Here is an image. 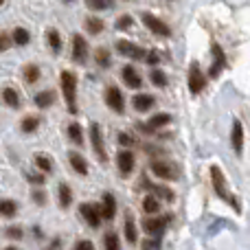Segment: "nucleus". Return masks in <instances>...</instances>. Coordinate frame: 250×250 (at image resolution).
Masks as SVG:
<instances>
[{
	"instance_id": "1",
	"label": "nucleus",
	"mask_w": 250,
	"mask_h": 250,
	"mask_svg": "<svg viewBox=\"0 0 250 250\" xmlns=\"http://www.w3.org/2000/svg\"><path fill=\"white\" fill-rule=\"evenodd\" d=\"M211 182H213V189H215V193H217V198L220 200H224L226 204H229L233 211H237V213H242V202H239V198L230 191V187H229V180H226V176H224V171H222L217 165H211Z\"/></svg>"
},
{
	"instance_id": "2",
	"label": "nucleus",
	"mask_w": 250,
	"mask_h": 250,
	"mask_svg": "<svg viewBox=\"0 0 250 250\" xmlns=\"http://www.w3.org/2000/svg\"><path fill=\"white\" fill-rule=\"evenodd\" d=\"M60 86H62V95H64L66 108L70 114H77V77L73 70H62L60 73Z\"/></svg>"
},
{
	"instance_id": "3",
	"label": "nucleus",
	"mask_w": 250,
	"mask_h": 250,
	"mask_svg": "<svg viewBox=\"0 0 250 250\" xmlns=\"http://www.w3.org/2000/svg\"><path fill=\"white\" fill-rule=\"evenodd\" d=\"M187 83H189V92H191V95H200V92L207 88V75L202 73L200 62L193 60L189 64V79H187Z\"/></svg>"
},
{
	"instance_id": "4",
	"label": "nucleus",
	"mask_w": 250,
	"mask_h": 250,
	"mask_svg": "<svg viewBox=\"0 0 250 250\" xmlns=\"http://www.w3.org/2000/svg\"><path fill=\"white\" fill-rule=\"evenodd\" d=\"M90 145L95 156L99 158V163H108V149H105V141H104V132H101L99 123H90Z\"/></svg>"
},
{
	"instance_id": "5",
	"label": "nucleus",
	"mask_w": 250,
	"mask_h": 250,
	"mask_svg": "<svg viewBox=\"0 0 250 250\" xmlns=\"http://www.w3.org/2000/svg\"><path fill=\"white\" fill-rule=\"evenodd\" d=\"M141 20H143V24H145L154 35H158V38H171V26H169L167 22L160 20L158 16H154V13L145 11V13L141 16Z\"/></svg>"
},
{
	"instance_id": "6",
	"label": "nucleus",
	"mask_w": 250,
	"mask_h": 250,
	"mask_svg": "<svg viewBox=\"0 0 250 250\" xmlns=\"http://www.w3.org/2000/svg\"><path fill=\"white\" fill-rule=\"evenodd\" d=\"M171 217H154V215H147L145 220L141 222L143 230L147 233V237H163L165 230H167V224Z\"/></svg>"
},
{
	"instance_id": "7",
	"label": "nucleus",
	"mask_w": 250,
	"mask_h": 250,
	"mask_svg": "<svg viewBox=\"0 0 250 250\" xmlns=\"http://www.w3.org/2000/svg\"><path fill=\"white\" fill-rule=\"evenodd\" d=\"M149 169H151V173H154L156 178H160V180H165V182H171V180H178V167L173 163H167V160H154V163L149 165Z\"/></svg>"
},
{
	"instance_id": "8",
	"label": "nucleus",
	"mask_w": 250,
	"mask_h": 250,
	"mask_svg": "<svg viewBox=\"0 0 250 250\" xmlns=\"http://www.w3.org/2000/svg\"><path fill=\"white\" fill-rule=\"evenodd\" d=\"M79 215L86 220V224L90 226V229H99V226L104 224V217H101L99 204H92V202L79 204Z\"/></svg>"
},
{
	"instance_id": "9",
	"label": "nucleus",
	"mask_w": 250,
	"mask_h": 250,
	"mask_svg": "<svg viewBox=\"0 0 250 250\" xmlns=\"http://www.w3.org/2000/svg\"><path fill=\"white\" fill-rule=\"evenodd\" d=\"M104 101H105V105H108L112 112H117V114L125 112V97H123V92L119 90L117 86H108V88H105Z\"/></svg>"
},
{
	"instance_id": "10",
	"label": "nucleus",
	"mask_w": 250,
	"mask_h": 250,
	"mask_svg": "<svg viewBox=\"0 0 250 250\" xmlns=\"http://www.w3.org/2000/svg\"><path fill=\"white\" fill-rule=\"evenodd\" d=\"M88 55H90V48H88L86 38H82L79 33L73 35V51H70V57H73L75 64L83 66L88 62Z\"/></svg>"
},
{
	"instance_id": "11",
	"label": "nucleus",
	"mask_w": 250,
	"mask_h": 250,
	"mask_svg": "<svg viewBox=\"0 0 250 250\" xmlns=\"http://www.w3.org/2000/svg\"><path fill=\"white\" fill-rule=\"evenodd\" d=\"M117 53L123 57H127V60H136V62H143L145 60V48L136 46V44H132L129 40H119L117 42Z\"/></svg>"
},
{
	"instance_id": "12",
	"label": "nucleus",
	"mask_w": 250,
	"mask_h": 250,
	"mask_svg": "<svg viewBox=\"0 0 250 250\" xmlns=\"http://www.w3.org/2000/svg\"><path fill=\"white\" fill-rule=\"evenodd\" d=\"M211 55H213V64H211V68H208V77L217 79L222 75V70L226 68V55L220 44H211Z\"/></svg>"
},
{
	"instance_id": "13",
	"label": "nucleus",
	"mask_w": 250,
	"mask_h": 250,
	"mask_svg": "<svg viewBox=\"0 0 250 250\" xmlns=\"http://www.w3.org/2000/svg\"><path fill=\"white\" fill-rule=\"evenodd\" d=\"M117 167L121 171V176H129L136 167V158H134V151L132 149H121L117 154Z\"/></svg>"
},
{
	"instance_id": "14",
	"label": "nucleus",
	"mask_w": 250,
	"mask_h": 250,
	"mask_svg": "<svg viewBox=\"0 0 250 250\" xmlns=\"http://www.w3.org/2000/svg\"><path fill=\"white\" fill-rule=\"evenodd\" d=\"M169 123H171V114L160 112V114H154L145 125H138V127H141L145 134H154V132H158L160 127H167Z\"/></svg>"
},
{
	"instance_id": "15",
	"label": "nucleus",
	"mask_w": 250,
	"mask_h": 250,
	"mask_svg": "<svg viewBox=\"0 0 250 250\" xmlns=\"http://www.w3.org/2000/svg\"><path fill=\"white\" fill-rule=\"evenodd\" d=\"M230 145H233V151L237 156L244 154V125L239 119L233 121V129H230Z\"/></svg>"
},
{
	"instance_id": "16",
	"label": "nucleus",
	"mask_w": 250,
	"mask_h": 250,
	"mask_svg": "<svg viewBox=\"0 0 250 250\" xmlns=\"http://www.w3.org/2000/svg\"><path fill=\"white\" fill-rule=\"evenodd\" d=\"M121 77H123V83L127 88H141L143 86V77H141V73H138L136 68H134L132 64H125L123 66V70H121Z\"/></svg>"
},
{
	"instance_id": "17",
	"label": "nucleus",
	"mask_w": 250,
	"mask_h": 250,
	"mask_svg": "<svg viewBox=\"0 0 250 250\" xmlns=\"http://www.w3.org/2000/svg\"><path fill=\"white\" fill-rule=\"evenodd\" d=\"M99 208H101V217H104V222H112L114 215H117V200H114V195L104 193Z\"/></svg>"
},
{
	"instance_id": "18",
	"label": "nucleus",
	"mask_w": 250,
	"mask_h": 250,
	"mask_svg": "<svg viewBox=\"0 0 250 250\" xmlns=\"http://www.w3.org/2000/svg\"><path fill=\"white\" fill-rule=\"evenodd\" d=\"M141 185H145V189L149 191L151 195H156L158 200H165V202H173V191L171 189H167V187H163V185H151V182H147L145 178L141 180Z\"/></svg>"
},
{
	"instance_id": "19",
	"label": "nucleus",
	"mask_w": 250,
	"mask_h": 250,
	"mask_svg": "<svg viewBox=\"0 0 250 250\" xmlns=\"http://www.w3.org/2000/svg\"><path fill=\"white\" fill-rule=\"evenodd\" d=\"M57 202H60V208H70V204H73V189H70L68 182H60V187H57Z\"/></svg>"
},
{
	"instance_id": "20",
	"label": "nucleus",
	"mask_w": 250,
	"mask_h": 250,
	"mask_svg": "<svg viewBox=\"0 0 250 250\" xmlns=\"http://www.w3.org/2000/svg\"><path fill=\"white\" fill-rule=\"evenodd\" d=\"M154 104H156V99L151 95H145V92H141V95H136L132 99V108L136 112H149L154 108Z\"/></svg>"
},
{
	"instance_id": "21",
	"label": "nucleus",
	"mask_w": 250,
	"mask_h": 250,
	"mask_svg": "<svg viewBox=\"0 0 250 250\" xmlns=\"http://www.w3.org/2000/svg\"><path fill=\"white\" fill-rule=\"evenodd\" d=\"M57 101V95H55V90H42V92H38V95L33 97V104L38 105L40 110H46V108H51L53 104Z\"/></svg>"
},
{
	"instance_id": "22",
	"label": "nucleus",
	"mask_w": 250,
	"mask_h": 250,
	"mask_svg": "<svg viewBox=\"0 0 250 250\" xmlns=\"http://www.w3.org/2000/svg\"><path fill=\"white\" fill-rule=\"evenodd\" d=\"M68 160H70V167H73L79 176H88V163L79 151H68Z\"/></svg>"
},
{
	"instance_id": "23",
	"label": "nucleus",
	"mask_w": 250,
	"mask_h": 250,
	"mask_svg": "<svg viewBox=\"0 0 250 250\" xmlns=\"http://www.w3.org/2000/svg\"><path fill=\"white\" fill-rule=\"evenodd\" d=\"M33 163H35V167H38V171H42L44 176L53 173V169H55L53 158H51V156H46V154H35L33 156Z\"/></svg>"
},
{
	"instance_id": "24",
	"label": "nucleus",
	"mask_w": 250,
	"mask_h": 250,
	"mask_svg": "<svg viewBox=\"0 0 250 250\" xmlns=\"http://www.w3.org/2000/svg\"><path fill=\"white\" fill-rule=\"evenodd\" d=\"M125 239H127L129 244H136L138 242V233H136V222H134L132 213H125Z\"/></svg>"
},
{
	"instance_id": "25",
	"label": "nucleus",
	"mask_w": 250,
	"mask_h": 250,
	"mask_svg": "<svg viewBox=\"0 0 250 250\" xmlns=\"http://www.w3.org/2000/svg\"><path fill=\"white\" fill-rule=\"evenodd\" d=\"M0 215H2L4 220L16 217L18 215V202H16V200H9V198L0 200Z\"/></svg>"
},
{
	"instance_id": "26",
	"label": "nucleus",
	"mask_w": 250,
	"mask_h": 250,
	"mask_svg": "<svg viewBox=\"0 0 250 250\" xmlns=\"http://www.w3.org/2000/svg\"><path fill=\"white\" fill-rule=\"evenodd\" d=\"M2 104L9 105V108H13V110L20 108V95H18L16 88H9V86L2 88Z\"/></svg>"
},
{
	"instance_id": "27",
	"label": "nucleus",
	"mask_w": 250,
	"mask_h": 250,
	"mask_svg": "<svg viewBox=\"0 0 250 250\" xmlns=\"http://www.w3.org/2000/svg\"><path fill=\"white\" fill-rule=\"evenodd\" d=\"M40 123H42V119L40 117H35V114H26V117L20 121V129L24 134H33V132H38Z\"/></svg>"
},
{
	"instance_id": "28",
	"label": "nucleus",
	"mask_w": 250,
	"mask_h": 250,
	"mask_svg": "<svg viewBox=\"0 0 250 250\" xmlns=\"http://www.w3.org/2000/svg\"><path fill=\"white\" fill-rule=\"evenodd\" d=\"M143 211H145L147 215H156V213L160 211V200L156 198V195L147 193L145 198H143Z\"/></svg>"
},
{
	"instance_id": "29",
	"label": "nucleus",
	"mask_w": 250,
	"mask_h": 250,
	"mask_svg": "<svg viewBox=\"0 0 250 250\" xmlns=\"http://www.w3.org/2000/svg\"><path fill=\"white\" fill-rule=\"evenodd\" d=\"M66 132H68L70 143H75V145H79V147L83 145V129H82V125H79L77 121H73V123H70Z\"/></svg>"
},
{
	"instance_id": "30",
	"label": "nucleus",
	"mask_w": 250,
	"mask_h": 250,
	"mask_svg": "<svg viewBox=\"0 0 250 250\" xmlns=\"http://www.w3.org/2000/svg\"><path fill=\"white\" fill-rule=\"evenodd\" d=\"M29 40H31V33L26 29H22V26H16V29H13L11 42L16 44V46H26V44H29Z\"/></svg>"
},
{
	"instance_id": "31",
	"label": "nucleus",
	"mask_w": 250,
	"mask_h": 250,
	"mask_svg": "<svg viewBox=\"0 0 250 250\" xmlns=\"http://www.w3.org/2000/svg\"><path fill=\"white\" fill-rule=\"evenodd\" d=\"M40 77H42V70H40V66L38 64H26V68H24V83H38L40 82Z\"/></svg>"
},
{
	"instance_id": "32",
	"label": "nucleus",
	"mask_w": 250,
	"mask_h": 250,
	"mask_svg": "<svg viewBox=\"0 0 250 250\" xmlns=\"http://www.w3.org/2000/svg\"><path fill=\"white\" fill-rule=\"evenodd\" d=\"M95 62H97V66L99 68H110L112 66V57H110V51L108 48H97L95 51Z\"/></svg>"
},
{
	"instance_id": "33",
	"label": "nucleus",
	"mask_w": 250,
	"mask_h": 250,
	"mask_svg": "<svg viewBox=\"0 0 250 250\" xmlns=\"http://www.w3.org/2000/svg\"><path fill=\"white\" fill-rule=\"evenodd\" d=\"M46 40H48V46H51V51L57 55V53L62 51V35H60V31H57V29H48L46 31Z\"/></svg>"
},
{
	"instance_id": "34",
	"label": "nucleus",
	"mask_w": 250,
	"mask_h": 250,
	"mask_svg": "<svg viewBox=\"0 0 250 250\" xmlns=\"http://www.w3.org/2000/svg\"><path fill=\"white\" fill-rule=\"evenodd\" d=\"M86 31L90 35H99L101 31H104V20L101 18H95V16H90V18H86Z\"/></svg>"
},
{
	"instance_id": "35",
	"label": "nucleus",
	"mask_w": 250,
	"mask_h": 250,
	"mask_svg": "<svg viewBox=\"0 0 250 250\" xmlns=\"http://www.w3.org/2000/svg\"><path fill=\"white\" fill-rule=\"evenodd\" d=\"M86 7L90 11H108L114 7V0H86Z\"/></svg>"
},
{
	"instance_id": "36",
	"label": "nucleus",
	"mask_w": 250,
	"mask_h": 250,
	"mask_svg": "<svg viewBox=\"0 0 250 250\" xmlns=\"http://www.w3.org/2000/svg\"><path fill=\"white\" fill-rule=\"evenodd\" d=\"M104 248L105 250H121V242H119V235L114 230H108L104 235Z\"/></svg>"
},
{
	"instance_id": "37",
	"label": "nucleus",
	"mask_w": 250,
	"mask_h": 250,
	"mask_svg": "<svg viewBox=\"0 0 250 250\" xmlns=\"http://www.w3.org/2000/svg\"><path fill=\"white\" fill-rule=\"evenodd\" d=\"M149 82L154 83V86H158V88H165V86H167V75H165L163 70L154 68V70L149 73Z\"/></svg>"
},
{
	"instance_id": "38",
	"label": "nucleus",
	"mask_w": 250,
	"mask_h": 250,
	"mask_svg": "<svg viewBox=\"0 0 250 250\" xmlns=\"http://www.w3.org/2000/svg\"><path fill=\"white\" fill-rule=\"evenodd\" d=\"M160 248H163V237H147L141 244V250H160Z\"/></svg>"
},
{
	"instance_id": "39",
	"label": "nucleus",
	"mask_w": 250,
	"mask_h": 250,
	"mask_svg": "<svg viewBox=\"0 0 250 250\" xmlns=\"http://www.w3.org/2000/svg\"><path fill=\"white\" fill-rule=\"evenodd\" d=\"M145 64H149V66H156V64H160L163 62V53L160 51H156V48H151V51H147L145 53Z\"/></svg>"
},
{
	"instance_id": "40",
	"label": "nucleus",
	"mask_w": 250,
	"mask_h": 250,
	"mask_svg": "<svg viewBox=\"0 0 250 250\" xmlns=\"http://www.w3.org/2000/svg\"><path fill=\"white\" fill-rule=\"evenodd\" d=\"M31 200H33L38 207H44V204H46V200H48V195H46V191H44V189H33V191H31Z\"/></svg>"
},
{
	"instance_id": "41",
	"label": "nucleus",
	"mask_w": 250,
	"mask_h": 250,
	"mask_svg": "<svg viewBox=\"0 0 250 250\" xmlns=\"http://www.w3.org/2000/svg\"><path fill=\"white\" fill-rule=\"evenodd\" d=\"M132 24H134V18L129 16V13H125V16L119 18V20H117V24H114V26H117L119 31H127Z\"/></svg>"
},
{
	"instance_id": "42",
	"label": "nucleus",
	"mask_w": 250,
	"mask_h": 250,
	"mask_svg": "<svg viewBox=\"0 0 250 250\" xmlns=\"http://www.w3.org/2000/svg\"><path fill=\"white\" fill-rule=\"evenodd\" d=\"M4 235H7L9 239H13V242H18V239H22V235H24V230H22L20 226H9V229L4 230Z\"/></svg>"
},
{
	"instance_id": "43",
	"label": "nucleus",
	"mask_w": 250,
	"mask_h": 250,
	"mask_svg": "<svg viewBox=\"0 0 250 250\" xmlns=\"http://www.w3.org/2000/svg\"><path fill=\"white\" fill-rule=\"evenodd\" d=\"M44 173L42 171H38V173H26V180L31 182V185H35V187H40V185H44Z\"/></svg>"
},
{
	"instance_id": "44",
	"label": "nucleus",
	"mask_w": 250,
	"mask_h": 250,
	"mask_svg": "<svg viewBox=\"0 0 250 250\" xmlns=\"http://www.w3.org/2000/svg\"><path fill=\"white\" fill-rule=\"evenodd\" d=\"M119 143H121L123 147H132L134 143H136V138H134V136H129L127 132H121V134H119Z\"/></svg>"
},
{
	"instance_id": "45",
	"label": "nucleus",
	"mask_w": 250,
	"mask_h": 250,
	"mask_svg": "<svg viewBox=\"0 0 250 250\" xmlns=\"http://www.w3.org/2000/svg\"><path fill=\"white\" fill-rule=\"evenodd\" d=\"M9 46H11V38H9V33L0 31V53H4Z\"/></svg>"
},
{
	"instance_id": "46",
	"label": "nucleus",
	"mask_w": 250,
	"mask_h": 250,
	"mask_svg": "<svg viewBox=\"0 0 250 250\" xmlns=\"http://www.w3.org/2000/svg\"><path fill=\"white\" fill-rule=\"evenodd\" d=\"M75 250H95V244H92L90 239H77Z\"/></svg>"
},
{
	"instance_id": "47",
	"label": "nucleus",
	"mask_w": 250,
	"mask_h": 250,
	"mask_svg": "<svg viewBox=\"0 0 250 250\" xmlns=\"http://www.w3.org/2000/svg\"><path fill=\"white\" fill-rule=\"evenodd\" d=\"M60 246H62V239H60V237H55V239H51V244H48V246L44 248V250H57Z\"/></svg>"
},
{
	"instance_id": "48",
	"label": "nucleus",
	"mask_w": 250,
	"mask_h": 250,
	"mask_svg": "<svg viewBox=\"0 0 250 250\" xmlns=\"http://www.w3.org/2000/svg\"><path fill=\"white\" fill-rule=\"evenodd\" d=\"M33 235L38 239H42V230H40V226H33Z\"/></svg>"
},
{
	"instance_id": "49",
	"label": "nucleus",
	"mask_w": 250,
	"mask_h": 250,
	"mask_svg": "<svg viewBox=\"0 0 250 250\" xmlns=\"http://www.w3.org/2000/svg\"><path fill=\"white\" fill-rule=\"evenodd\" d=\"M4 250H18L16 246H7V248H4Z\"/></svg>"
},
{
	"instance_id": "50",
	"label": "nucleus",
	"mask_w": 250,
	"mask_h": 250,
	"mask_svg": "<svg viewBox=\"0 0 250 250\" xmlns=\"http://www.w3.org/2000/svg\"><path fill=\"white\" fill-rule=\"evenodd\" d=\"M2 4H4V0H0V7H2Z\"/></svg>"
},
{
	"instance_id": "51",
	"label": "nucleus",
	"mask_w": 250,
	"mask_h": 250,
	"mask_svg": "<svg viewBox=\"0 0 250 250\" xmlns=\"http://www.w3.org/2000/svg\"><path fill=\"white\" fill-rule=\"evenodd\" d=\"M66 2H73V0H66Z\"/></svg>"
}]
</instances>
